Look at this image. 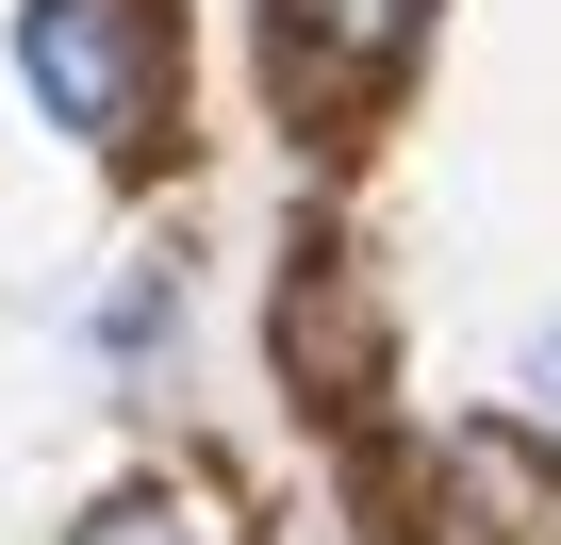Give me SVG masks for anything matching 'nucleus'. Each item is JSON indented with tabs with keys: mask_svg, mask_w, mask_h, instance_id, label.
I'll use <instances>...</instances> for the list:
<instances>
[{
	"mask_svg": "<svg viewBox=\"0 0 561 545\" xmlns=\"http://www.w3.org/2000/svg\"><path fill=\"white\" fill-rule=\"evenodd\" d=\"M18 67H34V100H50L83 149H133L149 100H165V34H149V0H34V18H18Z\"/></svg>",
	"mask_w": 561,
	"mask_h": 545,
	"instance_id": "1",
	"label": "nucleus"
},
{
	"mask_svg": "<svg viewBox=\"0 0 561 545\" xmlns=\"http://www.w3.org/2000/svg\"><path fill=\"white\" fill-rule=\"evenodd\" d=\"M413 34H430V0H280V67L331 83V100H364Z\"/></svg>",
	"mask_w": 561,
	"mask_h": 545,
	"instance_id": "2",
	"label": "nucleus"
},
{
	"mask_svg": "<svg viewBox=\"0 0 561 545\" xmlns=\"http://www.w3.org/2000/svg\"><path fill=\"white\" fill-rule=\"evenodd\" d=\"M67 545H198V496H165V479H133V496H100Z\"/></svg>",
	"mask_w": 561,
	"mask_h": 545,
	"instance_id": "3",
	"label": "nucleus"
}]
</instances>
